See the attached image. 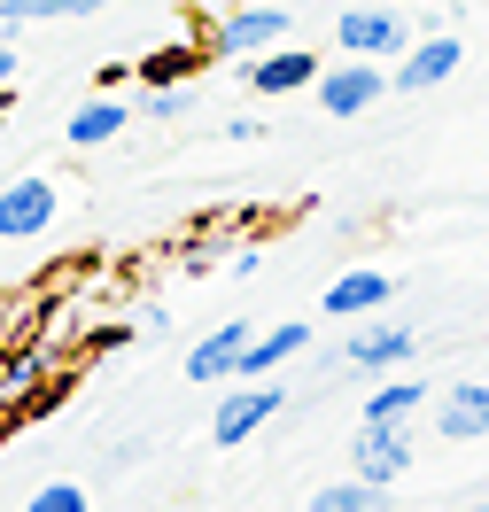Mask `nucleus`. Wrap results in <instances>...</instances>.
<instances>
[{"label": "nucleus", "instance_id": "5", "mask_svg": "<svg viewBox=\"0 0 489 512\" xmlns=\"http://www.w3.org/2000/svg\"><path fill=\"white\" fill-rule=\"evenodd\" d=\"M334 39H342V55H373V63H396V55L412 47V16H389V8H350V16L334 24Z\"/></svg>", "mask_w": 489, "mask_h": 512}, {"label": "nucleus", "instance_id": "19", "mask_svg": "<svg viewBox=\"0 0 489 512\" xmlns=\"http://www.w3.org/2000/svg\"><path fill=\"white\" fill-rule=\"evenodd\" d=\"M187 109H195V94H187V86H156V94L140 101V117H156V125H171V117H187Z\"/></svg>", "mask_w": 489, "mask_h": 512}, {"label": "nucleus", "instance_id": "7", "mask_svg": "<svg viewBox=\"0 0 489 512\" xmlns=\"http://www.w3.org/2000/svg\"><path fill=\"white\" fill-rule=\"evenodd\" d=\"M458 63H466V47H458L451 32H427V39H412V47L396 55V78H389V86H404V94H427V86H443Z\"/></svg>", "mask_w": 489, "mask_h": 512}, {"label": "nucleus", "instance_id": "17", "mask_svg": "<svg viewBox=\"0 0 489 512\" xmlns=\"http://www.w3.org/2000/svg\"><path fill=\"white\" fill-rule=\"evenodd\" d=\"M373 505H381V489L358 481V474H350V481H326L319 497H311V512H373Z\"/></svg>", "mask_w": 489, "mask_h": 512}, {"label": "nucleus", "instance_id": "9", "mask_svg": "<svg viewBox=\"0 0 489 512\" xmlns=\"http://www.w3.org/2000/svg\"><path fill=\"white\" fill-rule=\"evenodd\" d=\"M55 225V187L47 179H16V187H0V241H32Z\"/></svg>", "mask_w": 489, "mask_h": 512}, {"label": "nucleus", "instance_id": "3", "mask_svg": "<svg viewBox=\"0 0 489 512\" xmlns=\"http://www.w3.org/2000/svg\"><path fill=\"white\" fill-rule=\"evenodd\" d=\"M249 94L257 101H280V94H303V86H319V55L311 47H295V39H280V47H264V55H249Z\"/></svg>", "mask_w": 489, "mask_h": 512}, {"label": "nucleus", "instance_id": "20", "mask_svg": "<svg viewBox=\"0 0 489 512\" xmlns=\"http://www.w3.org/2000/svg\"><path fill=\"white\" fill-rule=\"evenodd\" d=\"M32 512H86V489L78 481H47V489H32Z\"/></svg>", "mask_w": 489, "mask_h": 512}, {"label": "nucleus", "instance_id": "8", "mask_svg": "<svg viewBox=\"0 0 489 512\" xmlns=\"http://www.w3.org/2000/svg\"><path fill=\"white\" fill-rule=\"evenodd\" d=\"M435 427H443V443H482L489 435V381H451L435 396Z\"/></svg>", "mask_w": 489, "mask_h": 512}, {"label": "nucleus", "instance_id": "2", "mask_svg": "<svg viewBox=\"0 0 489 512\" xmlns=\"http://www.w3.org/2000/svg\"><path fill=\"white\" fill-rule=\"evenodd\" d=\"M280 39H295V16H288V8H233V16H218L210 47H218V55H233V63H249V55L280 47Z\"/></svg>", "mask_w": 489, "mask_h": 512}, {"label": "nucleus", "instance_id": "6", "mask_svg": "<svg viewBox=\"0 0 489 512\" xmlns=\"http://www.w3.org/2000/svg\"><path fill=\"white\" fill-rule=\"evenodd\" d=\"M280 404H288V388H226V404H218V419H210V443H218V450H241L264 419L280 412Z\"/></svg>", "mask_w": 489, "mask_h": 512}, {"label": "nucleus", "instance_id": "16", "mask_svg": "<svg viewBox=\"0 0 489 512\" xmlns=\"http://www.w3.org/2000/svg\"><path fill=\"white\" fill-rule=\"evenodd\" d=\"M195 70H202V47H156V55H140V78H148V86L195 78Z\"/></svg>", "mask_w": 489, "mask_h": 512}, {"label": "nucleus", "instance_id": "24", "mask_svg": "<svg viewBox=\"0 0 489 512\" xmlns=\"http://www.w3.org/2000/svg\"><path fill=\"white\" fill-rule=\"evenodd\" d=\"M0 404H8V396H0Z\"/></svg>", "mask_w": 489, "mask_h": 512}, {"label": "nucleus", "instance_id": "1", "mask_svg": "<svg viewBox=\"0 0 489 512\" xmlns=\"http://www.w3.org/2000/svg\"><path fill=\"white\" fill-rule=\"evenodd\" d=\"M350 466H358V481H373V489L404 481L412 474V427H404V419H358Z\"/></svg>", "mask_w": 489, "mask_h": 512}, {"label": "nucleus", "instance_id": "10", "mask_svg": "<svg viewBox=\"0 0 489 512\" xmlns=\"http://www.w3.org/2000/svg\"><path fill=\"white\" fill-rule=\"evenodd\" d=\"M241 350H249V319H226V326H210L195 350H187V381H233L241 373Z\"/></svg>", "mask_w": 489, "mask_h": 512}, {"label": "nucleus", "instance_id": "18", "mask_svg": "<svg viewBox=\"0 0 489 512\" xmlns=\"http://www.w3.org/2000/svg\"><path fill=\"white\" fill-rule=\"evenodd\" d=\"M8 16H24V24H47V16H101L109 0H0Z\"/></svg>", "mask_w": 489, "mask_h": 512}, {"label": "nucleus", "instance_id": "21", "mask_svg": "<svg viewBox=\"0 0 489 512\" xmlns=\"http://www.w3.org/2000/svg\"><path fill=\"white\" fill-rule=\"evenodd\" d=\"M16 78V39H0V86Z\"/></svg>", "mask_w": 489, "mask_h": 512}, {"label": "nucleus", "instance_id": "22", "mask_svg": "<svg viewBox=\"0 0 489 512\" xmlns=\"http://www.w3.org/2000/svg\"><path fill=\"white\" fill-rule=\"evenodd\" d=\"M24 32V16H8V8H0V39H16Z\"/></svg>", "mask_w": 489, "mask_h": 512}, {"label": "nucleus", "instance_id": "15", "mask_svg": "<svg viewBox=\"0 0 489 512\" xmlns=\"http://www.w3.org/2000/svg\"><path fill=\"white\" fill-rule=\"evenodd\" d=\"M420 404H427V381H381L373 396H365L358 419H412Z\"/></svg>", "mask_w": 489, "mask_h": 512}, {"label": "nucleus", "instance_id": "14", "mask_svg": "<svg viewBox=\"0 0 489 512\" xmlns=\"http://www.w3.org/2000/svg\"><path fill=\"white\" fill-rule=\"evenodd\" d=\"M125 125H132V109H125V101H86V109H70L63 140H70V148H101V140H117Z\"/></svg>", "mask_w": 489, "mask_h": 512}, {"label": "nucleus", "instance_id": "4", "mask_svg": "<svg viewBox=\"0 0 489 512\" xmlns=\"http://www.w3.org/2000/svg\"><path fill=\"white\" fill-rule=\"evenodd\" d=\"M381 94H389V70L373 63V55H350L342 70H319V109L326 117H365Z\"/></svg>", "mask_w": 489, "mask_h": 512}, {"label": "nucleus", "instance_id": "13", "mask_svg": "<svg viewBox=\"0 0 489 512\" xmlns=\"http://www.w3.org/2000/svg\"><path fill=\"white\" fill-rule=\"evenodd\" d=\"M311 350V326H272V334H249V350H241V373H233V381H264V373H272V365H288V357H303Z\"/></svg>", "mask_w": 489, "mask_h": 512}, {"label": "nucleus", "instance_id": "23", "mask_svg": "<svg viewBox=\"0 0 489 512\" xmlns=\"http://www.w3.org/2000/svg\"><path fill=\"white\" fill-rule=\"evenodd\" d=\"M404 8H427V0H404Z\"/></svg>", "mask_w": 489, "mask_h": 512}, {"label": "nucleus", "instance_id": "11", "mask_svg": "<svg viewBox=\"0 0 489 512\" xmlns=\"http://www.w3.org/2000/svg\"><path fill=\"white\" fill-rule=\"evenodd\" d=\"M396 295V280L381 264H358V272H342L334 288H326V319H365V311H381Z\"/></svg>", "mask_w": 489, "mask_h": 512}, {"label": "nucleus", "instance_id": "12", "mask_svg": "<svg viewBox=\"0 0 489 512\" xmlns=\"http://www.w3.org/2000/svg\"><path fill=\"white\" fill-rule=\"evenodd\" d=\"M412 350H420L412 326H365V334H350L342 365H350V373H389V365H404Z\"/></svg>", "mask_w": 489, "mask_h": 512}]
</instances>
